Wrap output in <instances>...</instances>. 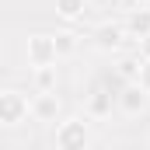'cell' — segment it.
<instances>
[{
	"instance_id": "6da1fadb",
	"label": "cell",
	"mask_w": 150,
	"mask_h": 150,
	"mask_svg": "<svg viewBox=\"0 0 150 150\" xmlns=\"http://www.w3.org/2000/svg\"><path fill=\"white\" fill-rule=\"evenodd\" d=\"M56 147L59 150H84L87 147V126L77 122V119L63 122V126L56 129Z\"/></svg>"
},
{
	"instance_id": "7a4b0ae2",
	"label": "cell",
	"mask_w": 150,
	"mask_h": 150,
	"mask_svg": "<svg viewBox=\"0 0 150 150\" xmlns=\"http://www.w3.org/2000/svg\"><path fill=\"white\" fill-rule=\"evenodd\" d=\"M25 115H28V101H25L18 91H4V94H0V122H11V126H14V122H21Z\"/></svg>"
},
{
	"instance_id": "3957f363",
	"label": "cell",
	"mask_w": 150,
	"mask_h": 150,
	"mask_svg": "<svg viewBox=\"0 0 150 150\" xmlns=\"http://www.w3.org/2000/svg\"><path fill=\"white\" fill-rule=\"evenodd\" d=\"M28 59H32L35 67L56 63V45H52V38H49V35H35L32 42H28Z\"/></svg>"
},
{
	"instance_id": "277c9868",
	"label": "cell",
	"mask_w": 150,
	"mask_h": 150,
	"mask_svg": "<svg viewBox=\"0 0 150 150\" xmlns=\"http://www.w3.org/2000/svg\"><path fill=\"white\" fill-rule=\"evenodd\" d=\"M56 112H59V98H56L52 91L38 94V98H35V105H32V115H35L38 122H49V119H56Z\"/></svg>"
},
{
	"instance_id": "5b68a950",
	"label": "cell",
	"mask_w": 150,
	"mask_h": 150,
	"mask_svg": "<svg viewBox=\"0 0 150 150\" xmlns=\"http://www.w3.org/2000/svg\"><path fill=\"white\" fill-rule=\"evenodd\" d=\"M119 101H122V108H126V112H140V108H143V101H147V91H143L140 84H129V87L119 94Z\"/></svg>"
},
{
	"instance_id": "8992f818",
	"label": "cell",
	"mask_w": 150,
	"mask_h": 150,
	"mask_svg": "<svg viewBox=\"0 0 150 150\" xmlns=\"http://www.w3.org/2000/svg\"><path fill=\"white\" fill-rule=\"evenodd\" d=\"M126 32L147 38V35H150V11H133V14H129V21H126Z\"/></svg>"
},
{
	"instance_id": "52a82bcc",
	"label": "cell",
	"mask_w": 150,
	"mask_h": 150,
	"mask_svg": "<svg viewBox=\"0 0 150 150\" xmlns=\"http://www.w3.org/2000/svg\"><path fill=\"white\" fill-rule=\"evenodd\" d=\"M119 42H122V28L119 25H101L98 28V45L101 49H115Z\"/></svg>"
},
{
	"instance_id": "ba28073f",
	"label": "cell",
	"mask_w": 150,
	"mask_h": 150,
	"mask_svg": "<svg viewBox=\"0 0 150 150\" xmlns=\"http://www.w3.org/2000/svg\"><path fill=\"white\" fill-rule=\"evenodd\" d=\"M91 112H94V115H108V112H112V94L98 87V91L91 94Z\"/></svg>"
},
{
	"instance_id": "9c48e42d",
	"label": "cell",
	"mask_w": 150,
	"mask_h": 150,
	"mask_svg": "<svg viewBox=\"0 0 150 150\" xmlns=\"http://www.w3.org/2000/svg\"><path fill=\"white\" fill-rule=\"evenodd\" d=\"M56 11L74 21V18H80V11H84V0H56Z\"/></svg>"
},
{
	"instance_id": "30bf717a",
	"label": "cell",
	"mask_w": 150,
	"mask_h": 150,
	"mask_svg": "<svg viewBox=\"0 0 150 150\" xmlns=\"http://www.w3.org/2000/svg\"><path fill=\"white\" fill-rule=\"evenodd\" d=\"M35 84H38V91H42V94H45V91H52V87H56V74H52V67H38Z\"/></svg>"
},
{
	"instance_id": "8fae6325",
	"label": "cell",
	"mask_w": 150,
	"mask_h": 150,
	"mask_svg": "<svg viewBox=\"0 0 150 150\" xmlns=\"http://www.w3.org/2000/svg\"><path fill=\"white\" fill-rule=\"evenodd\" d=\"M52 45H56V56H67V52H74V35H70V32H63V35H56L52 38Z\"/></svg>"
},
{
	"instance_id": "7c38bea8",
	"label": "cell",
	"mask_w": 150,
	"mask_h": 150,
	"mask_svg": "<svg viewBox=\"0 0 150 150\" xmlns=\"http://www.w3.org/2000/svg\"><path fill=\"white\" fill-rule=\"evenodd\" d=\"M140 87H143V91L150 94V59L143 63V67H140Z\"/></svg>"
},
{
	"instance_id": "4fadbf2b",
	"label": "cell",
	"mask_w": 150,
	"mask_h": 150,
	"mask_svg": "<svg viewBox=\"0 0 150 150\" xmlns=\"http://www.w3.org/2000/svg\"><path fill=\"white\" fill-rule=\"evenodd\" d=\"M140 74V63L136 59H122V77H136Z\"/></svg>"
},
{
	"instance_id": "5bb4252c",
	"label": "cell",
	"mask_w": 150,
	"mask_h": 150,
	"mask_svg": "<svg viewBox=\"0 0 150 150\" xmlns=\"http://www.w3.org/2000/svg\"><path fill=\"white\" fill-rule=\"evenodd\" d=\"M143 56H147V59H150V35L143 38Z\"/></svg>"
}]
</instances>
